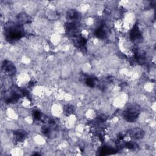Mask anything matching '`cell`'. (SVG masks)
I'll list each match as a JSON object with an SVG mask.
<instances>
[{
	"mask_svg": "<svg viewBox=\"0 0 156 156\" xmlns=\"http://www.w3.org/2000/svg\"><path fill=\"white\" fill-rule=\"evenodd\" d=\"M4 34L5 40L9 43L18 41L25 34L22 24L14 22H8L5 24Z\"/></svg>",
	"mask_w": 156,
	"mask_h": 156,
	"instance_id": "1",
	"label": "cell"
},
{
	"mask_svg": "<svg viewBox=\"0 0 156 156\" xmlns=\"http://www.w3.org/2000/svg\"><path fill=\"white\" fill-rule=\"evenodd\" d=\"M141 112L140 107L136 104L129 105L123 111L122 116L124 119L128 122H133L138 118Z\"/></svg>",
	"mask_w": 156,
	"mask_h": 156,
	"instance_id": "2",
	"label": "cell"
},
{
	"mask_svg": "<svg viewBox=\"0 0 156 156\" xmlns=\"http://www.w3.org/2000/svg\"><path fill=\"white\" fill-rule=\"evenodd\" d=\"M80 24L79 21H68L65 24V29L66 34L72 37L79 34Z\"/></svg>",
	"mask_w": 156,
	"mask_h": 156,
	"instance_id": "3",
	"label": "cell"
},
{
	"mask_svg": "<svg viewBox=\"0 0 156 156\" xmlns=\"http://www.w3.org/2000/svg\"><path fill=\"white\" fill-rule=\"evenodd\" d=\"M127 133L129 136L135 140H140L143 138L145 135L144 130L140 127H134L130 129L127 132Z\"/></svg>",
	"mask_w": 156,
	"mask_h": 156,
	"instance_id": "4",
	"label": "cell"
},
{
	"mask_svg": "<svg viewBox=\"0 0 156 156\" xmlns=\"http://www.w3.org/2000/svg\"><path fill=\"white\" fill-rule=\"evenodd\" d=\"M2 70L9 76H13L16 73V68L14 64L7 60H5L2 62Z\"/></svg>",
	"mask_w": 156,
	"mask_h": 156,
	"instance_id": "5",
	"label": "cell"
},
{
	"mask_svg": "<svg viewBox=\"0 0 156 156\" xmlns=\"http://www.w3.org/2000/svg\"><path fill=\"white\" fill-rule=\"evenodd\" d=\"M129 37L131 41L133 42H139L142 39L141 32L138 27V26L136 24H135L132 29L130 30Z\"/></svg>",
	"mask_w": 156,
	"mask_h": 156,
	"instance_id": "6",
	"label": "cell"
},
{
	"mask_svg": "<svg viewBox=\"0 0 156 156\" xmlns=\"http://www.w3.org/2000/svg\"><path fill=\"white\" fill-rule=\"evenodd\" d=\"M73 38V43L78 49L82 50V51L86 49L87 40L83 37H82L80 34H77Z\"/></svg>",
	"mask_w": 156,
	"mask_h": 156,
	"instance_id": "7",
	"label": "cell"
},
{
	"mask_svg": "<svg viewBox=\"0 0 156 156\" xmlns=\"http://www.w3.org/2000/svg\"><path fill=\"white\" fill-rule=\"evenodd\" d=\"M107 30L104 23H100L94 31V35L99 39H104L107 37Z\"/></svg>",
	"mask_w": 156,
	"mask_h": 156,
	"instance_id": "8",
	"label": "cell"
},
{
	"mask_svg": "<svg viewBox=\"0 0 156 156\" xmlns=\"http://www.w3.org/2000/svg\"><path fill=\"white\" fill-rule=\"evenodd\" d=\"M27 133L23 130H17L13 132V138L16 143H22L27 138Z\"/></svg>",
	"mask_w": 156,
	"mask_h": 156,
	"instance_id": "9",
	"label": "cell"
},
{
	"mask_svg": "<svg viewBox=\"0 0 156 156\" xmlns=\"http://www.w3.org/2000/svg\"><path fill=\"white\" fill-rule=\"evenodd\" d=\"M81 18L80 13L76 10L71 9L67 12L66 19L68 21H80Z\"/></svg>",
	"mask_w": 156,
	"mask_h": 156,
	"instance_id": "10",
	"label": "cell"
},
{
	"mask_svg": "<svg viewBox=\"0 0 156 156\" xmlns=\"http://www.w3.org/2000/svg\"><path fill=\"white\" fill-rule=\"evenodd\" d=\"M117 152V149L109 147V146H102L98 149V154L99 155H106L113 154Z\"/></svg>",
	"mask_w": 156,
	"mask_h": 156,
	"instance_id": "11",
	"label": "cell"
},
{
	"mask_svg": "<svg viewBox=\"0 0 156 156\" xmlns=\"http://www.w3.org/2000/svg\"><path fill=\"white\" fill-rule=\"evenodd\" d=\"M18 23L21 24L23 25V24H26V23H29L30 21V19L29 16L25 13H21L18 15Z\"/></svg>",
	"mask_w": 156,
	"mask_h": 156,
	"instance_id": "12",
	"label": "cell"
},
{
	"mask_svg": "<svg viewBox=\"0 0 156 156\" xmlns=\"http://www.w3.org/2000/svg\"><path fill=\"white\" fill-rule=\"evenodd\" d=\"M85 83L88 87L93 88L98 83V79L96 77H94L93 76H88L85 79Z\"/></svg>",
	"mask_w": 156,
	"mask_h": 156,
	"instance_id": "13",
	"label": "cell"
},
{
	"mask_svg": "<svg viewBox=\"0 0 156 156\" xmlns=\"http://www.w3.org/2000/svg\"><path fill=\"white\" fill-rule=\"evenodd\" d=\"M75 111V107L71 104H66L63 107V113L66 116L72 115Z\"/></svg>",
	"mask_w": 156,
	"mask_h": 156,
	"instance_id": "14",
	"label": "cell"
},
{
	"mask_svg": "<svg viewBox=\"0 0 156 156\" xmlns=\"http://www.w3.org/2000/svg\"><path fill=\"white\" fill-rule=\"evenodd\" d=\"M32 116L35 121H41L43 118V115L38 109H34L32 112Z\"/></svg>",
	"mask_w": 156,
	"mask_h": 156,
	"instance_id": "15",
	"label": "cell"
},
{
	"mask_svg": "<svg viewBox=\"0 0 156 156\" xmlns=\"http://www.w3.org/2000/svg\"><path fill=\"white\" fill-rule=\"evenodd\" d=\"M121 146L122 147H124L129 149H134L137 147V145L135 143L131 142V141L124 142L121 144Z\"/></svg>",
	"mask_w": 156,
	"mask_h": 156,
	"instance_id": "16",
	"label": "cell"
}]
</instances>
